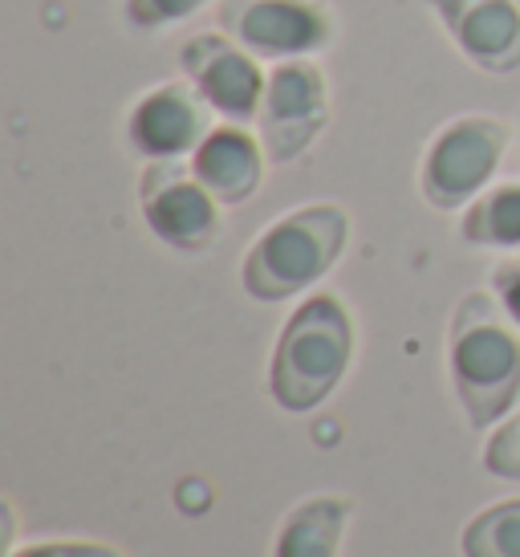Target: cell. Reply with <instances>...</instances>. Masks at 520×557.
Instances as JSON below:
<instances>
[{"label":"cell","instance_id":"cell-1","mask_svg":"<svg viewBox=\"0 0 520 557\" xmlns=\"http://www.w3.org/2000/svg\"><path fill=\"white\" fill-rule=\"evenodd\" d=\"M451 383L475 428L512 411L520 395V338L488 294H468L451 318Z\"/></svg>","mask_w":520,"mask_h":557},{"label":"cell","instance_id":"cell-2","mask_svg":"<svg viewBox=\"0 0 520 557\" xmlns=\"http://www.w3.org/2000/svg\"><path fill=\"white\" fill-rule=\"evenodd\" d=\"M354 355V325L334 294L309 297L276 342L269 391L285 411H313L334 395Z\"/></svg>","mask_w":520,"mask_h":557},{"label":"cell","instance_id":"cell-3","mask_svg":"<svg viewBox=\"0 0 520 557\" xmlns=\"http://www.w3.org/2000/svg\"><path fill=\"white\" fill-rule=\"evenodd\" d=\"M350 236V220L337 203H309L281 216L248 248L245 289L257 301H285L325 277Z\"/></svg>","mask_w":520,"mask_h":557},{"label":"cell","instance_id":"cell-4","mask_svg":"<svg viewBox=\"0 0 520 557\" xmlns=\"http://www.w3.org/2000/svg\"><path fill=\"white\" fill-rule=\"evenodd\" d=\"M508 147V126L488 114H468L447 123L423 159V196L439 212H456L480 196Z\"/></svg>","mask_w":520,"mask_h":557},{"label":"cell","instance_id":"cell-5","mask_svg":"<svg viewBox=\"0 0 520 557\" xmlns=\"http://www.w3.org/2000/svg\"><path fill=\"white\" fill-rule=\"evenodd\" d=\"M260 143L273 163H289L322 135L330 123V86L325 74L306 58L281 62L269 74L260 102Z\"/></svg>","mask_w":520,"mask_h":557},{"label":"cell","instance_id":"cell-6","mask_svg":"<svg viewBox=\"0 0 520 557\" xmlns=\"http://www.w3.org/2000/svg\"><path fill=\"white\" fill-rule=\"evenodd\" d=\"M143 216L163 245L179 252H203L215 236V196L196 180V171L175 159H154L138 187Z\"/></svg>","mask_w":520,"mask_h":557},{"label":"cell","instance_id":"cell-7","mask_svg":"<svg viewBox=\"0 0 520 557\" xmlns=\"http://www.w3.org/2000/svg\"><path fill=\"white\" fill-rule=\"evenodd\" d=\"M179 65L220 119L245 126L260 114L269 78H260V65L245 46H232L220 33H196L179 49Z\"/></svg>","mask_w":520,"mask_h":557},{"label":"cell","instance_id":"cell-8","mask_svg":"<svg viewBox=\"0 0 520 557\" xmlns=\"http://www.w3.org/2000/svg\"><path fill=\"white\" fill-rule=\"evenodd\" d=\"M232 33L252 58H309L334 41V16L318 0H245Z\"/></svg>","mask_w":520,"mask_h":557},{"label":"cell","instance_id":"cell-9","mask_svg":"<svg viewBox=\"0 0 520 557\" xmlns=\"http://www.w3.org/2000/svg\"><path fill=\"white\" fill-rule=\"evenodd\" d=\"M212 114L215 110L203 102V94L191 82H168L135 102L126 139L147 159H179L208 139Z\"/></svg>","mask_w":520,"mask_h":557},{"label":"cell","instance_id":"cell-10","mask_svg":"<svg viewBox=\"0 0 520 557\" xmlns=\"http://www.w3.org/2000/svg\"><path fill=\"white\" fill-rule=\"evenodd\" d=\"M459 53L488 74L520 70V9L512 0H428Z\"/></svg>","mask_w":520,"mask_h":557},{"label":"cell","instance_id":"cell-11","mask_svg":"<svg viewBox=\"0 0 520 557\" xmlns=\"http://www.w3.org/2000/svg\"><path fill=\"white\" fill-rule=\"evenodd\" d=\"M191 171L220 203H245L260 187V175H264L260 143L240 123L212 126L208 139L196 147Z\"/></svg>","mask_w":520,"mask_h":557},{"label":"cell","instance_id":"cell-12","mask_svg":"<svg viewBox=\"0 0 520 557\" xmlns=\"http://www.w3.org/2000/svg\"><path fill=\"white\" fill-rule=\"evenodd\" d=\"M346 496H309L285 517L281 537H276V557H337L342 525L350 517Z\"/></svg>","mask_w":520,"mask_h":557},{"label":"cell","instance_id":"cell-13","mask_svg":"<svg viewBox=\"0 0 520 557\" xmlns=\"http://www.w3.org/2000/svg\"><path fill=\"white\" fill-rule=\"evenodd\" d=\"M463 240L488 248H517L520 245V184L492 187L488 196L472 203L463 216Z\"/></svg>","mask_w":520,"mask_h":557},{"label":"cell","instance_id":"cell-14","mask_svg":"<svg viewBox=\"0 0 520 557\" xmlns=\"http://www.w3.org/2000/svg\"><path fill=\"white\" fill-rule=\"evenodd\" d=\"M468 557H520V500H500L463 529Z\"/></svg>","mask_w":520,"mask_h":557},{"label":"cell","instance_id":"cell-15","mask_svg":"<svg viewBox=\"0 0 520 557\" xmlns=\"http://www.w3.org/2000/svg\"><path fill=\"white\" fill-rule=\"evenodd\" d=\"M203 4H212V0H126L123 13L135 29L151 33V29H171V25H179L187 16H196Z\"/></svg>","mask_w":520,"mask_h":557},{"label":"cell","instance_id":"cell-16","mask_svg":"<svg viewBox=\"0 0 520 557\" xmlns=\"http://www.w3.org/2000/svg\"><path fill=\"white\" fill-rule=\"evenodd\" d=\"M484 468L505 480H520V416H512L484 448Z\"/></svg>","mask_w":520,"mask_h":557},{"label":"cell","instance_id":"cell-17","mask_svg":"<svg viewBox=\"0 0 520 557\" xmlns=\"http://www.w3.org/2000/svg\"><path fill=\"white\" fill-rule=\"evenodd\" d=\"M16 557H119L107 545H86V542H49V545H29Z\"/></svg>","mask_w":520,"mask_h":557},{"label":"cell","instance_id":"cell-18","mask_svg":"<svg viewBox=\"0 0 520 557\" xmlns=\"http://www.w3.org/2000/svg\"><path fill=\"white\" fill-rule=\"evenodd\" d=\"M496 297L508 310V318L520 325V264H500L496 269Z\"/></svg>","mask_w":520,"mask_h":557}]
</instances>
